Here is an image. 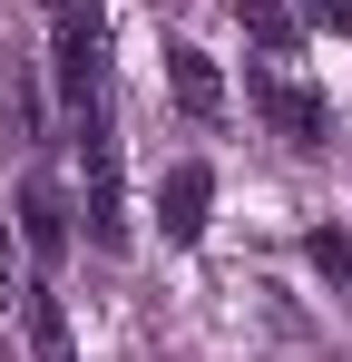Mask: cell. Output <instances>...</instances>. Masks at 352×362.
Listing matches in <instances>:
<instances>
[{
  "mask_svg": "<svg viewBox=\"0 0 352 362\" xmlns=\"http://www.w3.org/2000/svg\"><path fill=\"white\" fill-rule=\"evenodd\" d=\"M49 40H59V98L88 118L108 98V20H98V0H49Z\"/></svg>",
  "mask_w": 352,
  "mask_h": 362,
  "instance_id": "6da1fadb",
  "label": "cell"
},
{
  "mask_svg": "<svg viewBox=\"0 0 352 362\" xmlns=\"http://www.w3.org/2000/svg\"><path fill=\"white\" fill-rule=\"evenodd\" d=\"M78 167H88V235L108 245H127V206H117V127H108V98L78 118Z\"/></svg>",
  "mask_w": 352,
  "mask_h": 362,
  "instance_id": "7a4b0ae2",
  "label": "cell"
},
{
  "mask_svg": "<svg viewBox=\"0 0 352 362\" xmlns=\"http://www.w3.org/2000/svg\"><path fill=\"white\" fill-rule=\"evenodd\" d=\"M254 118L274 127L284 147H323V137H333L323 88H303V78H284V69H254Z\"/></svg>",
  "mask_w": 352,
  "mask_h": 362,
  "instance_id": "3957f363",
  "label": "cell"
},
{
  "mask_svg": "<svg viewBox=\"0 0 352 362\" xmlns=\"http://www.w3.org/2000/svg\"><path fill=\"white\" fill-rule=\"evenodd\" d=\"M206 206H216V177H206V167H167V186H157L167 245H196V235H206Z\"/></svg>",
  "mask_w": 352,
  "mask_h": 362,
  "instance_id": "277c9868",
  "label": "cell"
},
{
  "mask_svg": "<svg viewBox=\"0 0 352 362\" xmlns=\"http://www.w3.org/2000/svg\"><path fill=\"white\" fill-rule=\"evenodd\" d=\"M167 88H176V108H186V118H225V78H216L206 49H186V40L167 49Z\"/></svg>",
  "mask_w": 352,
  "mask_h": 362,
  "instance_id": "5b68a950",
  "label": "cell"
},
{
  "mask_svg": "<svg viewBox=\"0 0 352 362\" xmlns=\"http://www.w3.org/2000/svg\"><path fill=\"white\" fill-rule=\"evenodd\" d=\"M20 216H30V245H40V255H69V206H59V186H30Z\"/></svg>",
  "mask_w": 352,
  "mask_h": 362,
  "instance_id": "8992f818",
  "label": "cell"
},
{
  "mask_svg": "<svg viewBox=\"0 0 352 362\" xmlns=\"http://www.w3.org/2000/svg\"><path fill=\"white\" fill-rule=\"evenodd\" d=\"M30 353H40V362H78V343H69V313H59L49 294H30Z\"/></svg>",
  "mask_w": 352,
  "mask_h": 362,
  "instance_id": "52a82bcc",
  "label": "cell"
},
{
  "mask_svg": "<svg viewBox=\"0 0 352 362\" xmlns=\"http://www.w3.org/2000/svg\"><path fill=\"white\" fill-rule=\"evenodd\" d=\"M235 20H245L264 49H293V10H284V0H235Z\"/></svg>",
  "mask_w": 352,
  "mask_h": 362,
  "instance_id": "ba28073f",
  "label": "cell"
},
{
  "mask_svg": "<svg viewBox=\"0 0 352 362\" xmlns=\"http://www.w3.org/2000/svg\"><path fill=\"white\" fill-rule=\"evenodd\" d=\"M313 264H323V274L352 294V235H313Z\"/></svg>",
  "mask_w": 352,
  "mask_h": 362,
  "instance_id": "9c48e42d",
  "label": "cell"
},
{
  "mask_svg": "<svg viewBox=\"0 0 352 362\" xmlns=\"http://www.w3.org/2000/svg\"><path fill=\"white\" fill-rule=\"evenodd\" d=\"M303 20H313V30H333V40H352V0H303Z\"/></svg>",
  "mask_w": 352,
  "mask_h": 362,
  "instance_id": "30bf717a",
  "label": "cell"
},
{
  "mask_svg": "<svg viewBox=\"0 0 352 362\" xmlns=\"http://www.w3.org/2000/svg\"><path fill=\"white\" fill-rule=\"evenodd\" d=\"M10 284H20V255H10V226H0V303H10Z\"/></svg>",
  "mask_w": 352,
  "mask_h": 362,
  "instance_id": "8fae6325",
  "label": "cell"
}]
</instances>
